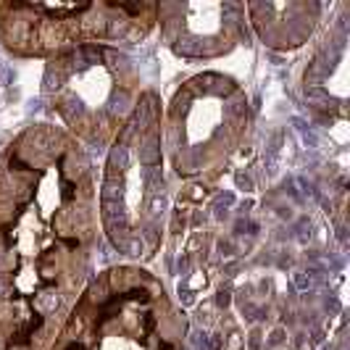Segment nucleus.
I'll list each match as a JSON object with an SVG mask.
<instances>
[{
    "instance_id": "1",
    "label": "nucleus",
    "mask_w": 350,
    "mask_h": 350,
    "mask_svg": "<svg viewBox=\"0 0 350 350\" xmlns=\"http://www.w3.org/2000/svg\"><path fill=\"white\" fill-rule=\"evenodd\" d=\"M98 187L88 150L32 124L0 156V350H45L88 287Z\"/></svg>"
},
{
    "instance_id": "2",
    "label": "nucleus",
    "mask_w": 350,
    "mask_h": 350,
    "mask_svg": "<svg viewBox=\"0 0 350 350\" xmlns=\"http://www.w3.org/2000/svg\"><path fill=\"white\" fill-rule=\"evenodd\" d=\"M185 321L148 271L122 266L88 282L45 350H182Z\"/></svg>"
},
{
    "instance_id": "3",
    "label": "nucleus",
    "mask_w": 350,
    "mask_h": 350,
    "mask_svg": "<svg viewBox=\"0 0 350 350\" xmlns=\"http://www.w3.org/2000/svg\"><path fill=\"white\" fill-rule=\"evenodd\" d=\"M158 21L156 3H0V45L18 58L69 55L140 42Z\"/></svg>"
},
{
    "instance_id": "4",
    "label": "nucleus",
    "mask_w": 350,
    "mask_h": 350,
    "mask_svg": "<svg viewBox=\"0 0 350 350\" xmlns=\"http://www.w3.org/2000/svg\"><path fill=\"white\" fill-rule=\"evenodd\" d=\"M243 90L219 74H206L179 90L166 122L163 148L179 176H203L227 163L245 126Z\"/></svg>"
}]
</instances>
